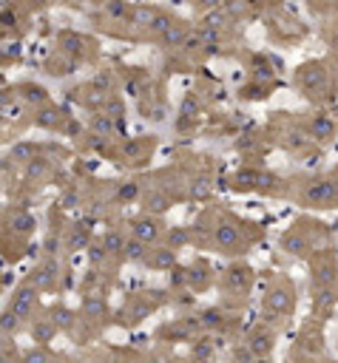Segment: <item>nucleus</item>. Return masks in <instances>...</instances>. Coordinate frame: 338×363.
Masks as SVG:
<instances>
[{
    "mask_svg": "<svg viewBox=\"0 0 338 363\" xmlns=\"http://www.w3.org/2000/svg\"><path fill=\"white\" fill-rule=\"evenodd\" d=\"M153 147H156V139H153V136H136V139H128V142L122 145V159H125L128 164H142L145 159H151Z\"/></svg>",
    "mask_w": 338,
    "mask_h": 363,
    "instance_id": "obj_23",
    "label": "nucleus"
},
{
    "mask_svg": "<svg viewBox=\"0 0 338 363\" xmlns=\"http://www.w3.org/2000/svg\"><path fill=\"white\" fill-rule=\"evenodd\" d=\"M153 20H156V11L153 9H148V6L133 9V26H151Z\"/></svg>",
    "mask_w": 338,
    "mask_h": 363,
    "instance_id": "obj_42",
    "label": "nucleus"
},
{
    "mask_svg": "<svg viewBox=\"0 0 338 363\" xmlns=\"http://www.w3.org/2000/svg\"><path fill=\"white\" fill-rule=\"evenodd\" d=\"M256 286V269L244 261H230L222 275H219V289L224 292V303L222 306H244V301L250 298Z\"/></svg>",
    "mask_w": 338,
    "mask_h": 363,
    "instance_id": "obj_5",
    "label": "nucleus"
},
{
    "mask_svg": "<svg viewBox=\"0 0 338 363\" xmlns=\"http://www.w3.org/2000/svg\"><path fill=\"white\" fill-rule=\"evenodd\" d=\"M210 244L216 247V252L222 255H241L247 252V247L253 244V233L250 227L230 216V213H222L213 218V233H210Z\"/></svg>",
    "mask_w": 338,
    "mask_h": 363,
    "instance_id": "obj_4",
    "label": "nucleus"
},
{
    "mask_svg": "<svg viewBox=\"0 0 338 363\" xmlns=\"http://www.w3.org/2000/svg\"><path fill=\"white\" fill-rule=\"evenodd\" d=\"M295 85L307 99H321L327 91V68L321 62H307L295 74Z\"/></svg>",
    "mask_w": 338,
    "mask_h": 363,
    "instance_id": "obj_13",
    "label": "nucleus"
},
{
    "mask_svg": "<svg viewBox=\"0 0 338 363\" xmlns=\"http://www.w3.org/2000/svg\"><path fill=\"white\" fill-rule=\"evenodd\" d=\"M295 306H298V292H295V284L290 275H276L267 289H264V298H261V315L258 320L281 329L293 315H295Z\"/></svg>",
    "mask_w": 338,
    "mask_h": 363,
    "instance_id": "obj_1",
    "label": "nucleus"
},
{
    "mask_svg": "<svg viewBox=\"0 0 338 363\" xmlns=\"http://www.w3.org/2000/svg\"><path fill=\"white\" fill-rule=\"evenodd\" d=\"M290 363H324L327 360V335H324V320L321 318H307L290 346L287 354Z\"/></svg>",
    "mask_w": 338,
    "mask_h": 363,
    "instance_id": "obj_3",
    "label": "nucleus"
},
{
    "mask_svg": "<svg viewBox=\"0 0 338 363\" xmlns=\"http://www.w3.org/2000/svg\"><path fill=\"white\" fill-rule=\"evenodd\" d=\"M335 176H338V164H335Z\"/></svg>",
    "mask_w": 338,
    "mask_h": 363,
    "instance_id": "obj_47",
    "label": "nucleus"
},
{
    "mask_svg": "<svg viewBox=\"0 0 338 363\" xmlns=\"http://www.w3.org/2000/svg\"><path fill=\"white\" fill-rule=\"evenodd\" d=\"M148 252H151V244H145V241H139L136 235H131V233H128V244H125V261H128V264H145Z\"/></svg>",
    "mask_w": 338,
    "mask_h": 363,
    "instance_id": "obj_36",
    "label": "nucleus"
},
{
    "mask_svg": "<svg viewBox=\"0 0 338 363\" xmlns=\"http://www.w3.org/2000/svg\"><path fill=\"white\" fill-rule=\"evenodd\" d=\"M173 298L165 289H139L131 292L114 312V326L119 329H136L142 326L153 312H159L165 303H170Z\"/></svg>",
    "mask_w": 338,
    "mask_h": 363,
    "instance_id": "obj_2",
    "label": "nucleus"
},
{
    "mask_svg": "<svg viewBox=\"0 0 338 363\" xmlns=\"http://www.w3.org/2000/svg\"><path fill=\"white\" fill-rule=\"evenodd\" d=\"M40 295H43V292H40V289L31 284V278L26 275V278L11 289V295H9V303H6V306H9V309H11V312H14V315L28 326V323L40 315Z\"/></svg>",
    "mask_w": 338,
    "mask_h": 363,
    "instance_id": "obj_8",
    "label": "nucleus"
},
{
    "mask_svg": "<svg viewBox=\"0 0 338 363\" xmlns=\"http://www.w3.org/2000/svg\"><path fill=\"white\" fill-rule=\"evenodd\" d=\"M40 150H43V145H37V142H31V139H20V142H14V145L9 147L6 159H9L11 164L26 167L28 162H34V159L40 156Z\"/></svg>",
    "mask_w": 338,
    "mask_h": 363,
    "instance_id": "obj_28",
    "label": "nucleus"
},
{
    "mask_svg": "<svg viewBox=\"0 0 338 363\" xmlns=\"http://www.w3.org/2000/svg\"><path fill=\"white\" fill-rule=\"evenodd\" d=\"M193 241V233L187 230V227H168L165 230V238H162V244H168L170 250H182V247H187Z\"/></svg>",
    "mask_w": 338,
    "mask_h": 363,
    "instance_id": "obj_37",
    "label": "nucleus"
},
{
    "mask_svg": "<svg viewBox=\"0 0 338 363\" xmlns=\"http://www.w3.org/2000/svg\"><path fill=\"white\" fill-rule=\"evenodd\" d=\"M165 230H168V224H165L159 216H153V213H145V210H142L136 218H131V224H128V233H131V235H136L139 241L151 244V247L162 244V238H165Z\"/></svg>",
    "mask_w": 338,
    "mask_h": 363,
    "instance_id": "obj_14",
    "label": "nucleus"
},
{
    "mask_svg": "<svg viewBox=\"0 0 338 363\" xmlns=\"http://www.w3.org/2000/svg\"><path fill=\"white\" fill-rule=\"evenodd\" d=\"M26 332H28L31 343H37V346H51V343L57 340V335H60V329H57V323L51 320L48 312H40V315L26 326Z\"/></svg>",
    "mask_w": 338,
    "mask_h": 363,
    "instance_id": "obj_21",
    "label": "nucleus"
},
{
    "mask_svg": "<svg viewBox=\"0 0 338 363\" xmlns=\"http://www.w3.org/2000/svg\"><path fill=\"white\" fill-rule=\"evenodd\" d=\"M156 363H187V360H182V357H176V354H162Z\"/></svg>",
    "mask_w": 338,
    "mask_h": 363,
    "instance_id": "obj_45",
    "label": "nucleus"
},
{
    "mask_svg": "<svg viewBox=\"0 0 338 363\" xmlns=\"http://www.w3.org/2000/svg\"><path fill=\"white\" fill-rule=\"evenodd\" d=\"M199 335H205V329H202L196 312H190V315L159 323L156 332H153V340L162 343V346H182V343H193Z\"/></svg>",
    "mask_w": 338,
    "mask_h": 363,
    "instance_id": "obj_7",
    "label": "nucleus"
},
{
    "mask_svg": "<svg viewBox=\"0 0 338 363\" xmlns=\"http://www.w3.org/2000/svg\"><path fill=\"white\" fill-rule=\"evenodd\" d=\"M91 363H122V360H119L116 354H105V352H99V354H97Z\"/></svg>",
    "mask_w": 338,
    "mask_h": 363,
    "instance_id": "obj_44",
    "label": "nucleus"
},
{
    "mask_svg": "<svg viewBox=\"0 0 338 363\" xmlns=\"http://www.w3.org/2000/svg\"><path fill=\"white\" fill-rule=\"evenodd\" d=\"M170 204H173L170 196L162 193V190H151V193L142 196V210H145V213H153V216H162Z\"/></svg>",
    "mask_w": 338,
    "mask_h": 363,
    "instance_id": "obj_35",
    "label": "nucleus"
},
{
    "mask_svg": "<svg viewBox=\"0 0 338 363\" xmlns=\"http://www.w3.org/2000/svg\"><path fill=\"white\" fill-rule=\"evenodd\" d=\"M298 204L310 210L338 207V176H312L298 190Z\"/></svg>",
    "mask_w": 338,
    "mask_h": 363,
    "instance_id": "obj_6",
    "label": "nucleus"
},
{
    "mask_svg": "<svg viewBox=\"0 0 338 363\" xmlns=\"http://www.w3.org/2000/svg\"><path fill=\"white\" fill-rule=\"evenodd\" d=\"M45 312H48V315H51V320L57 323L60 335L74 337V332H77V326H80V309H71L68 303L54 301V303H48V306H45Z\"/></svg>",
    "mask_w": 338,
    "mask_h": 363,
    "instance_id": "obj_20",
    "label": "nucleus"
},
{
    "mask_svg": "<svg viewBox=\"0 0 338 363\" xmlns=\"http://www.w3.org/2000/svg\"><path fill=\"white\" fill-rule=\"evenodd\" d=\"M278 247L293 255V258H310L312 252H318V244L310 238V233L304 230L301 221H295L293 227H287L281 235H278Z\"/></svg>",
    "mask_w": 338,
    "mask_h": 363,
    "instance_id": "obj_12",
    "label": "nucleus"
},
{
    "mask_svg": "<svg viewBox=\"0 0 338 363\" xmlns=\"http://www.w3.org/2000/svg\"><path fill=\"white\" fill-rule=\"evenodd\" d=\"M335 346H338V340H335Z\"/></svg>",
    "mask_w": 338,
    "mask_h": 363,
    "instance_id": "obj_48",
    "label": "nucleus"
},
{
    "mask_svg": "<svg viewBox=\"0 0 338 363\" xmlns=\"http://www.w3.org/2000/svg\"><path fill=\"white\" fill-rule=\"evenodd\" d=\"M65 119H68V113H65L62 108L51 105V102H48L45 108H37V113L31 116V122H34L37 128H43V130H62Z\"/></svg>",
    "mask_w": 338,
    "mask_h": 363,
    "instance_id": "obj_26",
    "label": "nucleus"
},
{
    "mask_svg": "<svg viewBox=\"0 0 338 363\" xmlns=\"http://www.w3.org/2000/svg\"><path fill=\"white\" fill-rule=\"evenodd\" d=\"M338 306V295L335 286H324V289H312V315L321 320H329L335 315Z\"/></svg>",
    "mask_w": 338,
    "mask_h": 363,
    "instance_id": "obj_25",
    "label": "nucleus"
},
{
    "mask_svg": "<svg viewBox=\"0 0 338 363\" xmlns=\"http://www.w3.org/2000/svg\"><path fill=\"white\" fill-rule=\"evenodd\" d=\"M88 133H91V136H97L99 142L114 139V136H116V119H111L108 113L97 111V113L91 116V122H88Z\"/></svg>",
    "mask_w": 338,
    "mask_h": 363,
    "instance_id": "obj_32",
    "label": "nucleus"
},
{
    "mask_svg": "<svg viewBox=\"0 0 338 363\" xmlns=\"http://www.w3.org/2000/svg\"><path fill=\"white\" fill-rule=\"evenodd\" d=\"M168 289L173 292V295H182V292H190L187 289V267H182V264H176L170 272H168Z\"/></svg>",
    "mask_w": 338,
    "mask_h": 363,
    "instance_id": "obj_38",
    "label": "nucleus"
},
{
    "mask_svg": "<svg viewBox=\"0 0 338 363\" xmlns=\"http://www.w3.org/2000/svg\"><path fill=\"white\" fill-rule=\"evenodd\" d=\"M196 318H199L205 335H219V337H222V335L230 329V323H233V315H227V309L219 306V303L196 309Z\"/></svg>",
    "mask_w": 338,
    "mask_h": 363,
    "instance_id": "obj_17",
    "label": "nucleus"
},
{
    "mask_svg": "<svg viewBox=\"0 0 338 363\" xmlns=\"http://www.w3.org/2000/svg\"><path fill=\"white\" fill-rule=\"evenodd\" d=\"M62 247H65L68 255L71 252H80V250H88L91 247V227L85 221H74L65 230V235H62Z\"/></svg>",
    "mask_w": 338,
    "mask_h": 363,
    "instance_id": "obj_24",
    "label": "nucleus"
},
{
    "mask_svg": "<svg viewBox=\"0 0 338 363\" xmlns=\"http://www.w3.org/2000/svg\"><path fill=\"white\" fill-rule=\"evenodd\" d=\"M23 363H74V360H71L68 354L54 352L51 346H37V343H31V346L23 349Z\"/></svg>",
    "mask_w": 338,
    "mask_h": 363,
    "instance_id": "obj_30",
    "label": "nucleus"
},
{
    "mask_svg": "<svg viewBox=\"0 0 338 363\" xmlns=\"http://www.w3.org/2000/svg\"><path fill=\"white\" fill-rule=\"evenodd\" d=\"M94 3H108V0H94Z\"/></svg>",
    "mask_w": 338,
    "mask_h": 363,
    "instance_id": "obj_46",
    "label": "nucleus"
},
{
    "mask_svg": "<svg viewBox=\"0 0 338 363\" xmlns=\"http://www.w3.org/2000/svg\"><path fill=\"white\" fill-rule=\"evenodd\" d=\"M230 187L236 193H253V190H258V193H276L281 187V179L276 173H270V170L241 167V170H236L230 176Z\"/></svg>",
    "mask_w": 338,
    "mask_h": 363,
    "instance_id": "obj_9",
    "label": "nucleus"
},
{
    "mask_svg": "<svg viewBox=\"0 0 338 363\" xmlns=\"http://www.w3.org/2000/svg\"><path fill=\"white\" fill-rule=\"evenodd\" d=\"M142 196V190H139V182H122L119 187H116V201L119 204H128V201H136Z\"/></svg>",
    "mask_w": 338,
    "mask_h": 363,
    "instance_id": "obj_39",
    "label": "nucleus"
},
{
    "mask_svg": "<svg viewBox=\"0 0 338 363\" xmlns=\"http://www.w3.org/2000/svg\"><path fill=\"white\" fill-rule=\"evenodd\" d=\"M241 340L253 349V354H256V357L270 360V357H273V352H276V346H278V329H276V326H270V323H264V320H256V323L244 332V337H241Z\"/></svg>",
    "mask_w": 338,
    "mask_h": 363,
    "instance_id": "obj_11",
    "label": "nucleus"
},
{
    "mask_svg": "<svg viewBox=\"0 0 338 363\" xmlns=\"http://www.w3.org/2000/svg\"><path fill=\"white\" fill-rule=\"evenodd\" d=\"M34 230H37V218H34V216H31L26 207L6 210V235H14V238H28Z\"/></svg>",
    "mask_w": 338,
    "mask_h": 363,
    "instance_id": "obj_19",
    "label": "nucleus"
},
{
    "mask_svg": "<svg viewBox=\"0 0 338 363\" xmlns=\"http://www.w3.org/2000/svg\"><path fill=\"white\" fill-rule=\"evenodd\" d=\"M338 281V258L332 250H318L310 255V284L312 289H324V286H335Z\"/></svg>",
    "mask_w": 338,
    "mask_h": 363,
    "instance_id": "obj_10",
    "label": "nucleus"
},
{
    "mask_svg": "<svg viewBox=\"0 0 338 363\" xmlns=\"http://www.w3.org/2000/svg\"><path fill=\"white\" fill-rule=\"evenodd\" d=\"M99 244L105 247L108 258L114 261H125V244H128V233L119 230V227H108L102 235H99Z\"/></svg>",
    "mask_w": 338,
    "mask_h": 363,
    "instance_id": "obj_27",
    "label": "nucleus"
},
{
    "mask_svg": "<svg viewBox=\"0 0 338 363\" xmlns=\"http://www.w3.org/2000/svg\"><path fill=\"white\" fill-rule=\"evenodd\" d=\"M26 329V323L9 309V306H3V315H0V343H9V340H17V335Z\"/></svg>",
    "mask_w": 338,
    "mask_h": 363,
    "instance_id": "obj_33",
    "label": "nucleus"
},
{
    "mask_svg": "<svg viewBox=\"0 0 338 363\" xmlns=\"http://www.w3.org/2000/svg\"><path fill=\"white\" fill-rule=\"evenodd\" d=\"M219 360V343L213 335H199L193 343H187V363H216Z\"/></svg>",
    "mask_w": 338,
    "mask_h": 363,
    "instance_id": "obj_22",
    "label": "nucleus"
},
{
    "mask_svg": "<svg viewBox=\"0 0 338 363\" xmlns=\"http://www.w3.org/2000/svg\"><path fill=\"white\" fill-rule=\"evenodd\" d=\"M80 201H82L80 190H74V187H65V193L60 196V201H57V204H60V207H65V210H74Z\"/></svg>",
    "mask_w": 338,
    "mask_h": 363,
    "instance_id": "obj_43",
    "label": "nucleus"
},
{
    "mask_svg": "<svg viewBox=\"0 0 338 363\" xmlns=\"http://www.w3.org/2000/svg\"><path fill=\"white\" fill-rule=\"evenodd\" d=\"M335 130H338V125H335V119L327 116V113H312V116L307 119V125H304V133H307L315 145H329V142L335 139Z\"/></svg>",
    "mask_w": 338,
    "mask_h": 363,
    "instance_id": "obj_18",
    "label": "nucleus"
},
{
    "mask_svg": "<svg viewBox=\"0 0 338 363\" xmlns=\"http://www.w3.org/2000/svg\"><path fill=\"white\" fill-rule=\"evenodd\" d=\"M0 363H23V349L14 340L0 343Z\"/></svg>",
    "mask_w": 338,
    "mask_h": 363,
    "instance_id": "obj_41",
    "label": "nucleus"
},
{
    "mask_svg": "<svg viewBox=\"0 0 338 363\" xmlns=\"http://www.w3.org/2000/svg\"><path fill=\"white\" fill-rule=\"evenodd\" d=\"M176 264H179V261H176V250H170L168 244L151 247V252H148V258H145V267L159 269V272H170Z\"/></svg>",
    "mask_w": 338,
    "mask_h": 363,
    "instance_id": "obj_29",
    "label": "nucleus"
},
{
    "mask_svg": "<svg viewBox=\"0 0 338 363\" xmlns=\"http://www.w3.org/2000/svg\"><path fill=\"white\" fill-rule=\"evenodd\" d=\"M159 40H162L165 45H182V43L187 40V28H185L182 23H173V26H170Z\"/></svg>",
    "mask_w": 338,
    "mask_h": 363,
    "instance_id": "obj_40",
    "label": "nucleus"
},
{
    "mask_svg": "<svg viewBox=\"0 0 338 363\" xmlns=\"http://www.w3.org/2000/svg\"><path fill=\"white\" fill-rule=\"evenodd\" d=\"M213 284H216V272H213L210 261L202 258V255H196V258L187 264V289H190L193 295H202V292H207Z\"/></svg>",
    "mask_w": 338,
    "mask_h": 363,
    "instance_id": "obj_16",
    "label": "nucleus"
},
{
    "mask_svg": "<svg viewBox=\"0 0 338 363\" xmlns=\"http://www.w3.org/2000/svg\"><path fill=\"white\" fill-rule=\"evenodd\" d=\"M51 159L48 156H37L34 162H28L26 167H23V173H26V182H45L48 176H51Z\"/></svg>",
    "mask_w": 338,
    "mask_h": 363,
    "instance_id": "obj_34",
    "label": "nucleus"
},
{
    "mask_svg": "<svg viewBox=\"0 0 338 363\" xmlns=\"http://www.w3.org/2000/svg\"><path fill=\"white\" fill-rule=\"evenodd\" d=\"M14 94L28 105V108H45L48 105V91L43 88V85H37V82H20V85H14Z\"/></svg>",
    "mask_w": 338,
    "mask_h": 363,
    "instance_id": "obj_31",
    "label": "nucleus"
},
{
    "mask_svg": "<svg viewBox=\"0 0 338 363\" xmlns=\"http://www.w3.org/2000/svg\"><path fill=\"white\" fill-rule=\"evenodd\" d=\"M28 278L40 292H57V286H60V258L57 255H43L31 267Z\"/></svg>",
    "mask_w": 338,
    "mask_h": 363,
    "instance_id": "obj_15",
    "label": "nucleus"
}]
</instances>
